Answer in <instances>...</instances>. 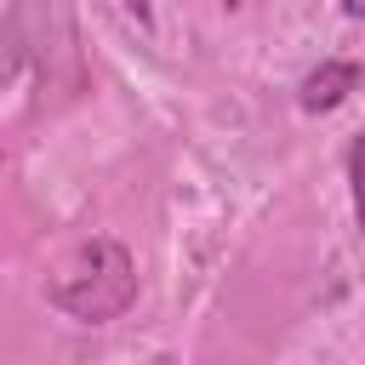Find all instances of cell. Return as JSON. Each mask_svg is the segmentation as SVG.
<instances>
[{"instance_id": "obj_1", "label": "cell", "mask_w": 365, "mask_h": 365, "mask_svg": "<svg viewBox=\"0 0 365 365\" xmlns=\"http://www.w3.org/2000/svg\"><path fill=\"white\" fill-rule=\"evenodd\" d=\"M46 297L51 308H63L68 319L80 325H108L131 308L137 297V268H131V251L120 240H91L80 245L51 279H46Z\"/></svg>"}, {"instance_id": "obj_2", "label": "cell", "mask_w": 365, "mask_h": 365, "mask_svg": "<svg viewBox=\"0 0 365 365\" xmlns=\"http://www.w3.org/2000/svg\"><path fill=\"white\" fill-rule=\"evenodd\" d=\"M359 80H365V68H359V63H348V57H331V63H319V68L302 80L297 103H302L308 114H331V108H342V103L359 91Z\"/></svg>"}, {"instance_id": "obj_3", "label": "cell", "mask_w": 365, "mask_h": 365, "mask_svg": "<svg viewBox=\"0 0 365 365\" xmlns=\"http://www.w3.org/2000/svg\"><path fill=\"white\" fill-rule=\"evenodd\" d=\"M348 188H354V222L365 234V131L348 143Z\"/></svg>"}, {"instance_id": "obj_4", "label": "cell", "mask_w": 365, "mask_h": 365, "mask_svg": "<svg viewBox=\"0 0 365 365\" xmlns=\"http://www.w3.org/2000/svg\"><path fill=\"white\" fill-rule=\"evenodd\" d=\"M342 11H348V17H359V23H365V0H342Z\"/></svg>"}, {"instance_id": "obj_5", "label": "cell", "mask_w": 365, "mask_h": 365, "mask_svg": "<svg viewBox=\"0 0 365 365\" xmlns=\"http://www.w3.org/2000/svg\"><path fill=\"white\" fill-rule=\"evenodd\" d=\"M131 11H137V23H148V0H125Z\"/></svg>"}, {"instance_id": "obj_6", "label": "cell", "mask_w": 365, "mask_h": 365, "mask_svg": "<svg viewBox=\"0 0 365 365\" xmlns=\"http://www.w3.org/2000/svg\"><path fill=\"white\" fill-rule=\"evenodd\" d=\"M228 6H234V0H228Z\"/></svg>"}]
</instances>
